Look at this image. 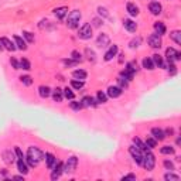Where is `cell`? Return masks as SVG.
<instances>
[{
  "label": "cell",
  "instance_id": "6da1fadb",
  "mask_svg": "<svg viewBox=\"0 0 181 181\" xmlns=\"http://www.w3.org/2000/svg\"><path fill=\"white\" fill-rule=\"evenodd\" d=\"M44 159V153L38 147H28L27 156H26V161L28 163L30 167L38 166V163Z\"/></svg>",
  "mask_w": 181,
  "mask_h": 181
},
{
  "label": "cell",
  "instance_id": "7a4b0ae2",
  "mask_svg": "<svg viewBox=\"0 0 181 181\" xmlns=\"http://www.w3.org/2000/svg\"><path fill=\"white\" fill-rule=\"evenodd\" d=\"M141 166L147 170V171H151V170L154 169V166H156V159H154V154L150 153V151H147V150L144 151Z\"/></svg>",
  "mask_w": 181,
  "mask_h": 181
},
{
  "label": "cell",
  "instance_id": "3957f363",
  "mask_svg": "<svg viewBox=\"0 0 181 181\" xmlns=\"http://www.w3.org/2000/svg\"><path fill=\"white\" fill-rule=\"evenodd\" d=\"M79 20H81V12L79 10H74L68 14V19H67V26L69 28H77L78 24H79Z\"/></svg>",
  "mask_w": 181,
  "mask_h": 181
},
{
  "label": "cell",
  "instance_id": "277c9868",
  "mask_svg": "<svg viewBox=\"0 0 181 181\" xmlns=\"http://www.w3.org/2000/svg\"><path fill=\"white\" fill-rule=\"evenodd\" d=\"M78 37H79L81 40H89V38L92 37V26L89 24V23H85V24L79 28Z\"/></svg>",
  "mask_w": 181,
  "mask_h": 181
},
{
  "label": "cell",
  "instance_id": "5b68a950",
  "mask_svg": "<svg viewBox=\"0 0 181 181\" xmlns=\"http://www.w3.org/2000/svg\"><path fill=\"white\" fill-rule=\"evenodd\" d=\"M77 166H78V159L75 156L69 157L68 159V161L65 163L64 166V173H67V174H72V173L77 170Z\"/></svg>",
  "mask_w": 181,
  "mask_h": 181
},
{
  "label": "cell",
  "instance_id": "8992f818",
  "mask_svg": "<svg viewBox=\"0 0 181 181\" xmlns=\"http://www.w3.org/2000/svg\"><path fill=\"white\" fill-rule=\"evenodd\" d=\"M166 58L169 62H174V61H180L181 60V54L178 51H175L174 48H167L166 50Z\"/></svg>",
  "mask_w": 181,
  "mask_h": 181
},
{
  "label": "cell",
  "instance_id": "52a82bcc",
  "mask_svg": "<svg viewBox=\"0 0 181 181\" xmlns=\"http://www.w3.org/2000/svg\"><path fill=\"white\" fill-rule=\"evenodd\" d=\"M147 43L151 48H160V47H161V36H159V34H156V33L151 34L150 37L147 38Z\"/></svg>",
  "mask_w": 181,
  "mask_h": 181
},
{
  "label": "cell",
  "instance_id": "ba28073f",
  "mask_svg": "<svg viewBox=\"0 0 181 181\" xmlns=\"http://www.w3.org/2000/svg\"><path fill=\"white\" fill-rule=\"evenodd\" d=\"M129 151H130V154H132L133 160H135L137 164H141V161H143V153H141V150H139L135 146H130Z\"/></svg>",
  "mask_w": 181,
  "mask_h": 181
},
{
  "label": "cell",
  "instance_id": "9c48e42d",
  "mask_svg": "<svg viewBox=\"0 0 181 181\" xmlns=\"http://www.w3.org/2000/svg\"><path fill=\"white\" fill-rule=\"evenodd\" d=\"M52 174H51V178L52 180H57V178L60 177V175L64 173V164H62L61 161H58V163H55L54 164V167H52Z\"/></svg>",
  "mask_w": 181,
  "mask_h": 181
},
{
  "label": "cell",
  "instance_id": "30bf717a",
  "mask_svg": "<svg viewBox=\"0 0 181 181\" xmlns=\"http://www.w3.org/2000/svg\"><path fill=\"white\" fill-rule=\"evenodd\" d=\"M123 89L119 88V86H109L107 88V96H111V98H119L120 95H122Z\"/></svg>",
  "mask_w": 181,
  "mask_h": 181
},
{
  "label": "cell",
  "instance_id": "8fae6325",
  "mask_svg": "<svg viewBox=\"0 0 181 181\" xmlns=\"http://www.w3.org/2000/svg\"><path fill=\"white\" fill-rule=\"evenodd\" d=\"M109 43H111V38H109L107 34H101V36L98 37V40H96V45L101 47V48L107 47V45H109Z\"/></svg>",
  "mask_w": 181,
  "mask_h": 181
},
{
  "label": "cell",
  "instance_id": "7c38bea8",
  "mask_svg": "<svg viewBox=\"0 0 181 181\" xmlns=\"http://www.w3.org/2000/svg\"><path fill=\"white\" fill-rule=\"evenodd\" d=\"M0 44H2V47H3V48L9 50V51H16V48H17V47H16V44H13L7 37H2V38H0Z\"/></svg>",
  "mask_w": 181,
  "mask_h": 181
},
{
  "label": "cell",
  "instance_id": "4fadbf2b",
  "mask_svg": "<svg viewBox=\"0 0 181 181\" xmlns=\"http://www.w3.org/2000/svg\"><path fill=\"white\" fill-rule=\"evenodd\" d=\"M149 10H150L151 14L159 16L160 13H161V4H160L159 2H151V3L149 4Z\"/></svg>",
  "mask_w": 181,
  "mask_h": 181
},
{
  "label": "cell",
  "instance_id": "5bb4252c",
  "mask_svg": "<svg viewBox=\"0 0 181 181\" xmlns=\"http://www.w3.org/2000/svg\"><path fill=\"white\" fill-rule=\"evenodd\" d=\"M123 26H125V28L127 31H130V33H135V31L137 30V24H136L133 20H130V19L123 20Z\"/></svg>",
  "mask_w": 181,
  "mask_h": 181
},
{
  "label": "cell",
  "instance_id": "9a60e30c",
  "mask_svg": "<svg viewBox=\"0 0 181 181\" xmlns=\"http://www.w3.org/2000/svg\"><path fill=\"white\" fill-rule=\"evenodd\" d=\"M151 135H153V137L159 141L166 139V133H164V130L159 129V127H153V129H151Z\"/></svg>",
  "mask_w": 181,
  "mask_h": 181
},
{
  "label": "cell",
  "instance_id": "2e32d148",
  "mask_svg": "<svg viewBox=\"0 0 181 181\" xmlns=\"http://www.w3.org/2000/svg\"><path fill=\"white\" fill-rule=\"evenodd\" d=\"M116 54H117V45L113 44V45H111V48L106 51V54H105V61H111Z\"/></svg>",
  "mask_w": 181,
  "mask_h": 181
},
{
  "label": "cell",
  "instance_id": "e0dca14e",
  "mask_svg": "<svg viewBox=\"0 0 181 181\" xmlns=\"http://www.w3.org/2000/svg\"><path fill=\"white\" fill-rule=\"evenodd\" d=\"M45 163H47V167H48V169H52V167H54V164L57 163L55 156H54V154H51V153H45Z\"/></svg>",
  "mask_w": 181,
  "mask_h": 181
},
{
  "label": "cell",
  "instance_id": "ac0fdd59",
  "mask_svg": "<svg viewBox=\"0 0 181 181\" xmlns=\"http://www.w3.org/2000/svg\"><path fill=\"white\" fill-rule=\"evenodd\" d=\"M126 9H127V13H129L130 16H133V17L139 14V7L136 6L135 3H132V2H130V3H127V4H126Z\"/></svg>",
  "mask_w": 181,
  "mask_h": 181
},
{
  "label": "cell",
  "instance_id": "d6986e66",
  "mask_svg": "<svg viewBox=\"0 0 181 181\" xmlns=\"http://www.w3.org/2000/svg\"><path fill=\"white\" fill-rule=\"evenodd\" d=\"M17 169H19V171L23 175L28 173V167H27V164H26L24 159H19V161H17Z\"/></svg>",
  "mask_w": 181,
  "mask_h": 181
},
{
  "label": "cell",
  "instance_id": "ffe728a7",
  "mask_svg": "<svg viewBox=\"0 0 181 181\" xmlns=\"http://www.w3.org/2000/svg\"><path fill=\"white\" fill-rule=\"evenodd\" d=\"M14 43H16V47L19 50H27V44H26V41L23 40L21 37H19V36H14Z\"/></svg>",
  "mask_w": 181,
  "mask_h": 181
},
{
  "label": "cell",
  "instance_id": "44dd1931",
  "mask_svg": "<svg viewBox=\"0 0 181 181\" xmlns=\"http://www.w3.org/2000/svg\"><path fill=\"white\" fill-rule=\"evenodd\" d=\"M82 105L86 107H91V106H96V101L92 98V96H83L82 98Z\"/></svg>",
  "mask_w": 181,
  "mask_h": 181
},
{
  "label": "cell",
  "instance_id": "7402d4cb",
  "mask_svg": "<svg viewBox=\"0 0 181 181\" xmlns=\"http://www.w3.org/2000/svg\"><path fill=\"white\" fill-rule=\"evenodd\" d=\"M154 30H156V34L163 36V34H166V26H164V23L157 21L154 23Z\"/></svg>",
  "mask_w": 181,
  "mask_h": 181
},
{
  "label": "cell",
  "instance_id": "603a6c76",
  "mask_svg": "<svg viewBox=\"0 0 181 181\" xmlns=\"http://www.w3.org/2000/svg\"><path fill=\"white\" fill-rule=\"evenodd\" d=\"M62 98H64V93H62V89L60 88H55L54 91H52V99L55 102H61Z\"/></svg>",
  "mask_w": 181,
  "mask_h": 181
},
{
  "label": "cell",
  "instance_id": "cb8c5ba5",
  "mask_svg": "<svg viewBox=\"0 0 181 181\" xmlns=\"http://www.w3.org/2000/svg\"><path fill=\"white\" fill-rule=\"evenodd\" d=\"M38 93H40L41 98H48V96L51 95V89H50L48 86L41 85L40 88H38Z\"/></svg>",
  "mask_w": 181,
  "mask_h": 181
},
{
  "label": "cell",
  "instance_id": "d4e9b609",
  "mask_svg": "<svg viewBox=\"0 0 181 181\" xmlns=\"http://www.w3.org/2000/svg\"><path fill=\"white\" fill-rule=\"evenodd\" d=\"M153 62H154V65H157L159 68H164L166 67V64H164V61H163V57L161 55H159V54H154L153 55Z\"/></svg>",
  "mask_w": 181,
  "mask_h": 181
},
{
  "label": "cell",
  "instance_id": "484cf974",
  "mask_svg": "<svg viewBox=\"0 0 181 181\" xmlns=\"http://www.w3.org/2000/svg\"><path fill=\"white\" fill-rule=\"evenodd\" d=\"M54 13H55V16L58 17L60 20H62L67 16V13H68V9L67 7H58V9H55L54 10Z\"/></svg>",
  "mask_w": 181,
  "mask_h": 181
},
{
  "label": "cell",
  "instance_id": "4316f807",
  "mask_svg": "<svg viewBox=\"0 0 181 181\" xmlns=\"http://www.w3.org/2000/svg\"><path fill=\"white\" fill-rule=\"evenodd\" d=\"M72 77L77 78V79H85V78L88 77V74H86L83 69H75L74 72H72Z\"/></svg>",
  "mask_w": 181,
  "mask_h": 181
},
{
  "label": "cell",
  "instance_id": "83f0119b",
  "mask_svg": "<svg viewBox=\"0 0 181 181\" xmlns=\"http://www.w3.org/2000/svg\"><path fill=\"white\" fill-rule=\"evenodd\" d=\"M133 143L136 144V147H137L139 150H141V151H146V150H147V146H146V143H143V141H141L139 137L133 139Z\"/></svg>",
  "mask_w": 181,
  "mask_h": 181
},
{
  "label": "cell",
  "instance_id": "f1b7e54d",
  "mask_svg": "<svg viewBox=\"0 0 181 181\" xmlns=\"http://www.w3.org/2000/svg\"><path fill=\"white\" fill-rule=\"evenodd\" d=\"M3 157H4V163H6V164H12V163L14 161V154H13L10 150L4 151V153H3Z\"/></svg>",
  "mask_w": 181,
  "mask_h": 181
},
{
  "label": "cell",
  "instance_id": "f546056e",
  "mask_svg": "<svg viewBox=\"0 0 181 181\" xmlns=\"http://www.w3.org/2000/svg\"><path fill=\"white\" fill-rule=\"evenodd\" d=\"M154 62H153V60L151 58H144L143 60V68H146V69H149V71H153L154 69Z\"/></svg>",
  "mask_w": 181,
  "mask_h": 181
},
{
  "label": "cell",
  "instance_id": "4dcf8cb0",
  "mask_svg": "<svg viewBox=\"0 0 181 181\" xmlns=\"http://www.w3.org/2000/svg\"><path fill=\"white\" fill-rule=\"evenodd\" d=\"M170 37H171V40L175 41V44H178V45L181 44V31H178V30L173 31V33L170 34Z\"/></svg>",
  "mask_w": 181,
  "mask_h": 181
},
{
  "label": "cell",
  "instance_id": "1f68e13d",
  "mask_svg": "<svg viewBox=\"0 0 181 181\" xmlns=\"http://www.w3.org/2000/svg\"><path fill=\"white\" fill-rule=\"evenodd\" d=\"M85 54H86V58H88V61L95 62L96 55H95V52H93L92 50H91V48H85Z\"/></svg>",
  "mask_w": 181,
  "mask_h": 181
},
{
  "label": "cell",
  "instance_id": "d6a6232c",
  "mask_svg": "<svg viewBox=\"0 0 181 181\" xmlns=\"http://www.w3.org/2000/svg\"><path fill=\"white\" fill-rule=\"evenodd\" d=\"M62 93H64V96L67 99H69V101H72V99L75 98V93L71 91L69 88H65V89H62Z\"/></svg>",
  "mask_w": 181,
  "mask_h": 181
},
{
  "label": "cell",
  "instance_id": "836d02e7",
  "mask_svg": "<svg viewBox=\"0 0 181 181\" xmlns=\"http://www.w3.org/2000/svg\"><path fill=\"white\" fill-rule=\"evenodd\" d=\"M146 146H147V149H154L157 146V140L154 137H147L146 139Z\"/></svg>",
  "mask_w": 181,
  "mask_h": 181
},
{
  "label": "cell",
  "instance_id": "e575fe53",
  "mask_svg": "<svg viewBox=\"0 0 181 181\" xmlns=\"http://www.w3.org/2000/svg\"><path fill=\"white\" fill-rule=\"evenodd\" d=\"M20 68H23V69H26V71H30L31 69L30 61H28V60H26V58H23L21 61H20Z\"/></svg>",
  "mask_w": 181,
  "mask_h": 181
},
{
  "label": "cell",
  "instance_id": "d590c367",
  "mask_svg": "<svg viewBox=\"0 0 181 181\" xmlns=\"http://www.w3.org/2000/svg\"><path fill=\"white\" fill-rule=\"evenodd\" d=\"M96 99H98L99 103H105V102L107 101V96H106V93H103L102 91H99V92L96 93Z\"/></svg>",
  "mask_w": 181,
  "mask_h": 181
},
{
  "label": "cell",
  "instance_id": "8d00e7d4",
  "mask_svg": "<svg viewBox=\"0 0 181 181\" xmlns=\"http://www.w3.org/2000/svg\"><path fill=\"white\" fill-rule=\"evenodd\" d=\"M117 83H119V88H122V89H126L127 86H129V81L125 79L123 77H120L119 79H117Z\"/></svg>",
  "mask_w": 181,
  "mask_h": 181
},
{
  "label": "cell",
  "instance_id": "74e56055",
  "mask_svg": "<svg viewBox=\"0 0 181 181\" xmlns=\"http://www.w3.org/2000/svg\"><path fill=\"white\" fill-rule=\"evenodd\" d=\"M160 151H161V154H174V149L171 146H163Z\"/></svg>",
  "mask_w": 181,
  "mask_h": 181
},
{
  "label": "cell",
  "instance_id": "f35d334b",
  "mask_svg": "<svg viewBox=\"0 0 181 181\" xmlns=\"http://www.w3.org/2000/svg\"><path fill=\"white\" fill-rule=\"evenodd\" d=\"M20 81H21V83H24V85H27V86H30L31 83H33V79H31V77H28V75L20 77Z\"/></svg>",
  "mask_w": 181,
  "mask_h": 181
},
{
  "label": "cell",
  "instance_id": "ab89813d",
  "mask_svg": "<svg viewBox=\"0 0 181 181\" xmlns=\"http://www.w3.org/2000/svg\"><path fill=\"white\" fill-rule=\"evenodd\" d=\"M71 86L74 89H81L83 86V81H77V79H74L72 82H71Z\"/></svg>",
  "mask_w": 181,
  "mask_h": 181
},
{
  "label": "cell",
  "instance_id": "60d3db41",
  "mask_svg": "<svg viewBox=\"0 0 181 181\" xmlns=\"http://www.w3.org/2000/svg\"><path fill=\"white\" fill-rule=\"evenodd\" d=\"M164 178H166L167 181H178L180 180V177H178V175H175V174H173V173H167L166 175H164Z\"/></svg>",
  "mask_w": 181,
  "mask_h": 181
},
{
  "label": "cell",
  "instance_id": "b9f144b4",
  "mask_svg": "<svg viewBox=\"0 0 181 181\" xmlns=\"http://www.w3.org/2000/svg\"><path fill=\"white\" fill-rule=\"evenodd\" d=\"M71 57H72V60H75V61H78V62L82 61V55H81L78 51H72L71 52Z\"/></svg>",
  "mask_w": 181,
  "mask_h": 181
},
{
  "label": "cell",
  "instance_id": "7bdbcfd3",
  "mask_svg": "<svg viewBox=\"0 0 181 181\" xmlns=\"http://www.w3.org/2000/svg\"><path fill=\"white\" fill-rule=\"evenodd\" d=\"M71 107L74 111H79V109L83 107V105H82V102H71Z\"/></svg>",
  "mask_w": 181,
  "mask_h": 181
},
{
  "label": "cell",
  "instance_id": "ee69618b",
  "mask_svg": "<svg viewBox=\"0 0 181 181\" xmlns=\"http://www.w3.org/2000/svg\"><path fill=\"white\" fill-rule=\"evenodd\" d=\"M23 37H24L28 43H34V36L31 33H28V31H24V33H23Z\"/></svg>",
  "mask_w": 181,
  "mask_h": 181
},
{
  "label": "cell",
  "instance_id": "f6af8a7d",
  "mask_svg": "<svg viewBox=\"0 0 181 181\" xmlns=\"http://www.w3.org/2000/svg\"><path fill=\"white\" fill-rule=\"evenodd\" d=\"M98 13L101 16H103V17H106V19H109V17H111V16H109V13H107V10L105 9V7H98Z\"/></svg>",
  "mask_w": 181,
  "mask_h": 181
},
{
  "label": "cell",
  "instance_id": "bcb514c9",
  "mask_svg": "<svg viewBox=\"0 0 181 181\" xmlns=\"http://www.w3.org/2000/svg\"><path fill=\"white\" fill-rule=\"evenodd\" d=\"M140 37H137V38H135V40H132L130 41V48H137L139 45H140Z\"/></svg>",
  "mask_w": 181,
  "mask_h": 181
},
{
  "label": "cell",
  "instance_id": "7dc6e473",
  "mask_svg": "<svg viewBox=\"0 0 181 181\" xmlns=\"http://www.w3.org/2000/svg\"><path fill=\"white\" fill-rule=\"evenodd\" d=\"M163 164H164V167H166L167 170H170V171H171V170H174V164H173L171 161H169V160H164V163H163Z\"/></svg>",
  "mask_w": 181,
  "mask_h": 181
},
{
  "label": "cell",
  "instance_id": "c3c4849f",
  "mask_svg": "<svg viewBox=\"0 0 181 181\" xmlns=\"http://www.w3.org/2000/svg\"><path fill=\"white\" fill-rule=\"evenodd\" d=\"M64 64L68 65V67H74V65H78V61H75V60H64Z\"/></svg>",
  "mask_w": 181,
  "mask_h": 181
},
{
  "label": "cell",
  "instance_id": "681fc988",
  "mask_svg": "<svg viewBox=\"0 0 181 181\" xmlns=\"http://www.w3.org/2000/svg\"><path fill=\"white\" fill-rule=\"evenodd\" d=\"M169 71H170V74H171V75H174L175 72H177V69H175L174 62H169Z\"/></svg>",
  "mask_w": 181,
  "mask_h": 181
},
{
  "label": "cell",
  "instance_id": "f907efd6",
  "mask_svg": "<svg viewBox=\"0 0 181 181\" xmlns=\"http://www.w3.org/2000/svg\"><path fill=\"white\" fill-rule=\"evenodd\" d=\"M10 64L13 65V68H14V69H20V62H17L14 58H10Z\"/></svg>",
  "mask_w": 181,
  "mask_h": 181
},
{
  "label": "cell",
  "instance_id": "816d5d0a",
  "mask_svg": "<svg viewBox=\"0 0 181 181\" xmlns=\"http://www.w3.org/2000/svg\"><path fill=\"white\" fill-rule=\"evenodd\" d=\"M14 153H16V156L19 157V159H24V156H23V153H21V150H20L19 147H16V150H14Z\"/></svg>",
  "mask_w": 181,
  "mask_h": 181
},
{
  "label": "cell",
  "instance_id": "f5cc1de1",
  "mask_svg": "<svg viewBox=\"0 0 181 181\" xmlns=\"http://www.w3.org/2000/svg\"><path fill=\"white\" fill-rule=\"evenodd\" d=\"M122 180L125 181V180H136V175L135 174H127V175H125V177H122Z\"/></svg>",
  "mask_w": 181,
  "mask_h": 181
},
{
  "label": "cell",
  "instance_id": "db71d44e",
  "mask_svg": "<svg viewBox=\"0 0 181 181\" xmlns=\"http://www.w3.org/2000/svg\"><path fill=\"white\" fill-rule=\"evenodd\" d=\"M101 20H99V19H95V20H93V26H95V27H99V26H101Z\"/></svg>",
  "mask_w": 181,
  "mask_h": 181
},
{
  "label": "cell",
  "instance_id": "11a10c76",
  "mask_svg": "<svg viewBox=\"0 0 181 181\" xmlns=\"http://www.w3.org/2000/svg\"><path fill=\"white\" fill-rule=\"evenodd\" d=\"M16 180H23V175H16Z\"/></svg>",
  "mask_w": 181,
  "mask_h": 181
},
{
  "label": "cell",
  "instance_id": "9f6ffc18",
  "mask_svg": "<svg viewBox=\"0 0 181 181\" xmlns=\"http://www.w3.org/2000/svg\"><path fill=\"white\" fill-rule=\"evenodd\" d=\"M2 48H3V47H2V44H0V50H2Z\"/></svg>",
  "mask_w": 181,
  "mask_h": 181
}]
</instances>
